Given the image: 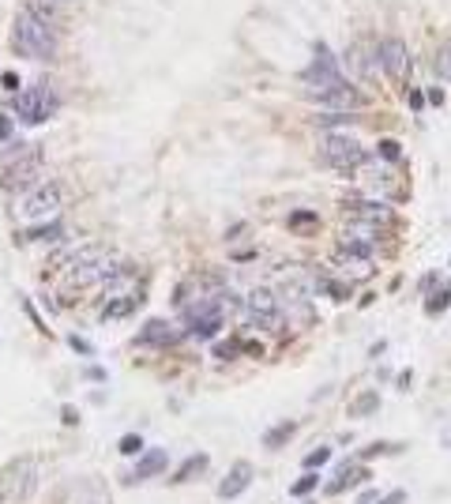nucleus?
<instances>
[{
  "label": "nucleus",
  "instance_id": "f257e3e1",
  "mask_svg": "<svg viewBox=\"0 0 451 504\" xmlns=\"http://www.w3.org/2000/svg\"><path fill=\"white\" fill-rule=\"evenodd\" d=\"M68 204L60 181H38L16 200V219L23 226H38V222H53Z\"/></svg>",
  "mask_w": 451,
  "mask_h": 504
},
{
  "label": "nucleus",
  "instance_id": "f03ea898",
  "mask_svg": "<svg viewBox=\"0 0 451 504\" xmlns=\"http://www.w3.org/2000/svg\"><path fill=\"white\" fill-rule=\"evenodd\" d=\"M16 49L26 53V57H53L57 53V34H53V26L42 23L34 16V11H23L16 19Z\"/></svg>",
  "mask_w": 451,
  "mask_h": 504
},
{
  "label": "nucleus",
  "instance_id": "7ed1b4c3",
  "mask_svg": "<svg viewBox=\"0 0 451 504\" xmlns=\"http://www.w3.org/2000/svg\"><path fill=\"white\" fill-rule=\"evenodd\" d=\"M241 313L260 331H271V335H282V331H286V316H282V309H278V298H275L271 286H252L245 294Z\"/></svg>",
  "mask_w": 451,
  "mask_h": 504
},
{
  "label": "nucleus",
  "instance_id": "20e7f679",
  "mask_svg": "<svg viewBox=\"0 0 451 504\" xmlns=\"http://www.w3.org/2000/svg\"><path fill=\"white\" fill-rule=\"evenodd\" d=\"M271 290H275V298H278V309H282V316H286V327H309L312 324L316 309H312V294L304 286L275 275V286Z\"/></svg>",
  "mask_w": 451,
  "mask_h": 504
},
{
  "label": "nucleus",
  "instance_id": "39448f33",
  "mask_svg": "<svg viewBox=\"0 0 451 504\" xmlns=\"http://www.w3.org/2000/svg\"><path fill=\"white\" fill-rule=\"evenodd\" d=\"M324 158L335 169H346V174H357L365 162H368V151L365 143H357L354 136H346V132H331V136H324Z\"/></svg>",
  "mask_w": 451,
  "mask_h": 504
},
{
  "label": "nucleus",
  "instance_id": "423d86ee",
  "mask_svg": "<svg viewBox=\"0 0 451 504\" xmlns=\"http://www.w3.org/2000/svg\"><path fill=\"white\" fill-rule=\"evenodd\" d=\"M301 83L309 87V95H312V90H335V87H346V75L339 72V64H335V57L327 53V46H316V61L301 72Z\"/></svg>",
  "mask_w": 451,
  "mask_h": 504
},
{
  "label": "nucleus",
  "instance_id": "0eeeda50",
  "mask_svg": "<svg viewBox=\"0 0 451 504\" xmlns=\"http://www.w3.org/2000/svg\"><path fill=\"white\" fill-rule=\"evenodd\" d=\"M53 110H57V102H53V90L49 87H26L23 95L16 98V117L23 125H42L53 117Z\"/></svg>",
  "mask_w": 451,
  "mask_h": 504
},
{
  "label": "nucleus",
  "instance_id": "6e6552de",
  "mask_svg": "<svg viewBox=\"0 0 451 504\" xmlns=\"http://www.w3.org/2000/svg\"><path fill=\"white\" fill-rule=\"evenodd\" d=\"M184 339V324H174V320H162V316H151L147 324L139 327V347L147 350H166V347H177Z\"/></svg>",
  "mask_w": 451,
  "mask_h": 504
},
{
  "label": "nucleus",
  "instance_id": "1a4fd4ad",
  "mask_svg": "<svg viewBox=\"0 0 451 504\" xmlns=\"http://www.w3.org/2000/svg\"><path fill=\"white\" fill-rule=\"evenodd\" d=\"M312 105L316 110H331V113H357L361 110V95L346 83V87H335V90H312Z\"/></svg>",
  "mask_w": 451,
  "mask_h": 504
},
{
  "label": "nucleus",
  "instance_id": "9d476101",
  "mask_svg": "<svg viewBox=\"0 0 451 504\" xmlns=\"http://www.w3.org/2000/svg\"><path fill=\"white\" fill-rule=\"evenodd\" d=\"M380 64L391 79H406L410 75V49L403 38H383L380 42Z\"/></svg>",
  "mask_w": 451,
  "mask_h": 504
},
{
  "label": "nucleus",
  "instance_id": "9b49d317",
  "mask_svg": "<svg viewBox=\"0 0 451 504\" xmlns=\"http://www.w3.org/2000/svg\"><path fill=\"white\" fill-rule=\"evenodd\" d=\"M346 211L354 219H361V222H373V226H395V219H399V215H395V207H388L383 200H376V196H368V200H365V196H361V200H350Z\"/></svg>",
  "mask_w": 451,
  "mask_h": 504
},
{
  "label": "nucleus",
  "instance_id": "f8f14e48",
  "mask_svg": "<svg viewBox=\"0 0 451 504\" xmlns=\"http://www.w3.org/2000/svg\"><path fill=\"white\" fill-rule=\"evenodd\" d=\"M346 68H350V75H357V79H365V83H376V68H383L380 64V49H368V46H354L350 53H346Z\"/></svg>",
  "mask_w": 451,
  "mask_h": 504
},
{
  "label": "nucleus",
  "instance_id": "ddd939ff",
  "mask_svg": "<svg viewBox=\"0 0 451 504\" xmlns=\"http://www.w3.org/2000/svg\"><path fill=\"white\" fill-rule=\"evenodd\" d=\"M248 485H252V463L237 459L233 467L226 471V478L218 482V497H222V500H237V497H241Z\"/></svg>",
  "mask_w": 451,
  "mask_h": 504
},
{
  "label": "nucleus",
  "instance_id": "4468645a",
  "mask_svg": "<svg viewBox=\"0 0 451 504\" xmlns=\"http://www.w3.org/2000/svg\"><path fill=\"white\" fill-rule=\"evenodd\" d=\"M169 467V456L162 452V448H151V452H143L139 463L128 471V482H147V478H158V474H166Z\"/></svg>",
  "mask_w": 451,
  "mask_h": 504
},
{
  "label": "nucleus",
  "instance_id": "2eb2a0df",
  "mask_svg": "<svg viewBox=\"0 0 451 504\" xmlns=\"http://www.w3.org/2000/svg\"><path fill=\"white\" fill-rule=\"evenodd\" d=\"M331 263L346 275V278H368L376 271V260H368V256H354V252H346V248H339L335 256H331Z\"/></svg>",
  "mask_w": 451,
  "mask_h": 504
},
{
  "label": "nucleus",
  "instance_id": "dca6fc26",
  "mask_svg": "<svg viewBox=\"0 0 451 504\" xmlns=\"http://www.w3.org/2000/svg\"><path fill=\"white\" fill-rule=\"evenodd\" d=\"M128 313H136V294H110L98 309V320H124Z\"/></svg>",
  "mask_w": 451,
  "mask_h": 504
},
{
  "label": "nucleus",
  "instance_id": "f3484780",
  "mask_svg": "<svg viewBox=\"0 0 451 504\" xmlns=\"http://www.w3.org/2000/svg\"><path fill=\"white\" fill-rule=\"evenodd\" d=\"M316 226H320L316 211H290V215H286V230H294V233H301V237L316 233Z\"/></svg>",
  "mask_w": 451,
  "mask_h": 504
},
{
  "label": "nucleus",
  "instance_id": "a211bd4d",
  "mask_svg": "<svg viewBox=\"0 0 451 504\" xmlns=\"http://www.w3.org/2000/svg\"><path fill=\"white\" fill-rule=\"evenodd\" d=\"M23 237H26V241H60L64 226H60L57 219H53V222H38V226H26Z\"/></svg>",
  "mask_w": 451,
  "mask_h": 504
},
{
  "label": "nucleus",
  "instance_id": "6ab92c4d",
  "mask_svg": "<svg viewBox=\"0 0 451 504\" xmlns=\"http://www.w3.org/2000/svg\"><path fill=\"white\" fill-rule=\"evenodd\" d=\"M361 478H365V471H361V467H339V474H335V482H331V485H327V493H331V497H339V493H342V489H350L354 482H361Z\"/></svg>",
  "mask_w": 451,
  "mask_h": 504
},
{
  "label": "nucleus",
  "instance_id": "aec40b11",
  "mask_svg": "<svg viewBox=\"0 0 451 504\" xmlns=\"http://www.w3.org/2000/svg\"><path fill=\"white\" fill-rule=\"evenodd\" d=\"M207 471V456L200 452V456H189L184 459V467L174 474V482H189V478H200V474Z\"/></svg>",
  "mask_w": 451,
  "mask_h": 504
},
{
  "label": "nucleus",
  "instance_id": "412c9836",
  "mask_svg": "<svg viewBox=\"0 0 451 504\" xmlns=\"http://www.w3.org/2000/svg\"><path fill=\"white\" fill-rule=\"evenodd\" d=\"M294 421H282V426H275L267 436H263V448H271V452H275V448H282L286 441H290V436H294Z\"/></svg>",
  "mask_w": 451,
  "mask_h": 504
},
{
  "label": "nucleus",
  "instance_id": "4be33fe9",
  "mask_svg": "<svg viewBox=\"0 0 451 504\" xmlns=\"http://www.w3.org/2000/svg\"><path fill=\"white\" fill-rule=\"evenodd\" d=\"M316 485H320V474H316V471H304L301 478L290 485V497H309V493H316Z\"/></svg>",
  "mask_w": 451,
  "mask_h": 504
},
{
  "label": "nucleus",
  "instance_id": "5701e85b",
  "mask_svg": "<svg viewBox=\"0 0 451 504\" xmlns=\"http://www.w3.org/2000/svg\"><path fill=\"white\" fill-rule=\"evenodd\" d=\"M327 459H331V448H327V444H320V448H312V452L301 459V467H304V471H320Z\"/></svg>",
  "mask_w": 451,
  "mask_h": 504
},
{
  "label": "nucleus",
  "instance_id": "b1692460",
  "mask_svg": "<svg viewBox=\"0 0 451 504\" xmlns=\"http://www.w3.org/2000/svg\"><path fill=\"white\" fill-rule=\"evenodd\" d=\"M117 448H121V456H139L143 452V436L139 433H124L121 441H117Z\"/></svg>",
  "mask_w": 451,
  "mask_h": 504
},
{
  "label": "nucleus",
  "instance_id": "393cba45",
  "mask_svg": "<svg viewBox=\"0 0 451 504\" xmlns=\"http://www.w3.org/2000/svg\"><path fill=\"white\" fill-rule=\"evenodd\" d=\"M447 305H451V283H444V286H440V294H433V298H429V313H433V316H440V313L447 309Z\"/></svg>",
  "mask_w": 451,
  "mask_h": 504
},
{
  "label": "nucleus",
  "instance_id": "a878e982",
  "mask_svg": "<svg viewBox=\"0 0 451 504\" xmlns=\"http://www.w3.org/2000/svg\"><path fill=\"white\" fill-rule=\"evenodd\" d=\"M376 403H380V399H376V392H365L361 399H357V406H350V414H354V418L373 414V410H376Z\"/></svg>",
  "mask_w": 451,
  "mask_h": 504
},
{
  "label": "nucleus",
  "instance_id": "bb28decb",
  "mask_svg": "<svg viewBox=\"0 0 451 504\" xmlns=\"http://www.w3.org/2000/svg\"><path fill=\"white\" fill-rule=\"evenodd\" d=\"M380 154H383V158H388V162H399V158H403V151H399V143H391V140H383V143H380Z\"/></svg>",
  "mask_w": 451,
  "mask_h": 504
},
{
  "label": "nucleus",
  "instance_id": "cd10ccee",
  "mask_svg": "<svg viewBox=\"0 0 451 504\" xmlns=\"http://www.w3.org/2000/svg\"><path fill=\"white\" fill-rule=\"evenodd\" d=\"M376 504H406V489H391V493L376 497Z\"/></svg>",
  "mask_w": 451,
  "mask_h": 504
},
{
  "label": "nucleus",
  "instance_id": "c85d7f7f",
  "mask_svg": "<svg viewBox=\"0 0 451 504\" xmlns=\"http://www.w3.org/2000/svg\"><path fill=\"white\" fill-rule=\"evenodd\" d=\"M237 339H226V342H215V357H237Z\"/></svg>",
  "mask_w": 451,
  "mask_h": 504
},
{
  "label": "nucleus",
  "instance_id": "c756f323",
  "mask_svg": "<svg viewBox=\"0 0 451 504\" xmlns=\"http://www.w3.org/2000/svg\"><path fill=\"white\" fill-rule=\"evenodd\" d=\"M440 75H444V79H451V46L440 53Z\"/></svg>",
  "mask_w": 451,
  "mask_h": 504
},
{
  "label": "nucleus",
  "instance_id": "7c9ffc66",
  "mask_svg": "<svg viewBox=\"0 0 451 504\" xmlns=\"http://www.w3.org/2000/svg\"><path fill=\"white\" fill-rule=\"evenodd\" d=\"M72 350H79V354H90V342H87V339H75V335H72Z\"/></svg>",
  "mask_w": 451,
  "mask_h": 504
},
{
  "label": "nucleus",
  "instance_id": "2f4dec72",
  "mask_svg": "<svg viewBox=\"0 0 451 504\" xmlns=\"http://www.w3.org/2000/svg\"><path fill=\"white\" fill-rule=\"evenodd\" d=\"M410 105H414V110H421V105H425V95H421V90H410Z\"/></svg>",
  "mask_w": 451,
  "mask_h": 504
},
{
  "label": "nucleus",
  "instance_id": "473e14b6",
  "mask_svg": "<svg viewBox=\"0 0 451 504\" xmlns=\"http://www.w3.org/2000/svg\"><path fill=\"white\" fill-rule=\"evenodd\" d=\"M0 140H11V121L8 117H0Z\"/></svg>",
  "mask_w": 451,
  "mask_h": 504
},
{
  "label": "nucleus",
  "instance_id": "72a5a7b5",
  "mask_svg": "<svg viewBox=\"0 0 451 504\" xmlns=\"http://www.w3.org/2000/svg\"><path fill=\"white\" fill-rule=\"evenodd\" d=\"M0 83H4V87H8V90H11V87H19V75H11V72H8V75H4V79H0Z\"/></svg>",
  "mask_w": 451,
  "mask_h": 504
},
{
  "label": "nucleus",
  "instance_id": "f704fd0d",
  "mask_svg": "<svg viewBox=\"0 0 451 504\" xmlns=\"http://www.w3.org/2000/svg\"><path fill=\"white\" fill-rule=\"evenodd\" d=\"M53 4H60V0H53Z\"/></svg>",
  "mask_w": 451,
  "mask_h": 504
},
{
  "label": "nucleus",
  "instance_id": "c9c22d12",
  "mask_svg": "<svg viewBox=\"0 0 451 504\" xmlns=\"http://www.w3.org/2000/svg\"><path fill=\"white\" fill-rule=\"evenodd\" d=\"M0 500H4V493H0Z\"/></svg>",
  "mask_w": 451,
  "mask_h": 504
}]
</instances>
